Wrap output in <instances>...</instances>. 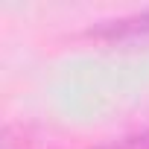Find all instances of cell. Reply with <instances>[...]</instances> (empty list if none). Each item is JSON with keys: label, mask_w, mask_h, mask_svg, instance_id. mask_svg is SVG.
<instances>
[{"label": "cell", "mask_w": 149, "mask_h": 149, "mask_svg": "<svg viewBox=\"0 0 149 149\" xmlns=\"http://www.w3.org/2000/svg\"><path fill=\"white\" fill-rule=\"evenodd\" d=\"M91 35L97 38H108V41H129V38H146L149 35V9L126 15V18H114V21H102L100 26L91 29Z\"/></svg>", "instance_id": "1"}, {"label": "cell", "mask_w": 149, "mask_h": 149, "mask_svg": "<svg viewBox=\"0 0 149 149\" xmlns=\"http://www.w3.org/2000/svg\"><path fill=\"white\" fill-rule=\"evenodd\" d=\"M100 149H149V132L120 137V140H114V143H108V146H100Z\"/></svg>", "instance_id": "2"}]
</instances>
